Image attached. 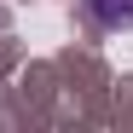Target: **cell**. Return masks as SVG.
I'll list each match as a JSON object with an SVG mask.
<instances>
[{
  "label": "cell",
  "mask_w": 133,
  "mask_h": 133,
  "mask_svg": "<svg viewBox=\"0 0 133 133\" xmlns=\"http://www.w3.org/2000/svg\"><path fill=\"white\" fill-rule=\"evenodd\" d=\"M104 29H133V0H87Z\"/></svg>",
  "instance_id": "1"
}]
</instances>
